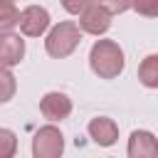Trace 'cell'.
Returning <instances> with one entry per match:
<instances>
[{
    "instance_id": "12",
    "label": "cell",
    "mask_w": 158,
    "mask_h": 158,
    "mask_svg": "<svg viewBox=\"0 0 158 158\" xmlns=\"http://www.w3.org/2000/svg\"><path fill=\"white\" fill-rule=\"evenodd\" d=\"M17 91V81L10 72V67H0V104H7Z\"/></svg>"
},
{
    "instance_id": "4",
    "label": "cell",
    "mask_w": 158,
    "mask_h": 158,
    "mask_svg": "<svg viewBox=\"0 0 158 158\" xmlns=\"http://www.w3.org/2000/svg\"><path fill=\"white\" fill-rule=\"evenodd\" d=\"M79 30L86 32V35H94V37H101L109 32L111 27V12L106 7H101L96 0L91 5H86L81 12H79Z\"/></svg>"
},
{
    "instance_id": "8",
    "label": "cell",
    "mask_w": 158,
    "mask_h": 158,
    "mask_svg": "<svg viewBox=\"0 0 158 158\" xmlns=\"http://www.w3.org/2000/svg\"><path fill=\"white\" fill-rule=\"evenodd\" d=\"M86 131H89L91 141H94L96 146H104V148H109V146H114V143L118 141V126H116V121L109 118V116H96V118H91L89 126H86Z\"/></svg>"
},
{
    "instance_id": "13",
    "label": "cell",
    "mask_w": 158,
    "mask_h": 158,
    "mask_svg": "<svg viewBox=\"0 0 158 158\" xmlns=\"http://www.w3.org/2000/svg\"><path fill=\"white\" fill-rule=\"evenodd\" d=\"M17 151V136L10 128H0V158H12Z\"/></svg>"
},
{
    "instance_id": "10",
    "label": "cell",
    "mask_w": 158,
    "mask_h": 158,
    "mask_svg": "<svg viewBox=\"0 0 158 158\" xmlns=\"http://www.w3.org/2000/svg\"><path fill=\"white\" fill-rule=\"evenodd\" d=\"M138 79L148 89H158V54H148L138 67Z\"/></svg>"
},
{
    "instance_id": "11",
    "label": "cell",
    "mask_w": 158,
    "mask_h": 158,
    "mask_svg": "<svg viewBox=\"0 0 158 158\" xmlns=\"http://www.w3.org/2000/svg\"><path fill=\"white\" fill-rule=\"evenodd\" d=\"M17 17H20V10L15 0H0V32L17 27Z\"/></svg>"
},
{
    "instance_id": "3",
    "label": "cell",
    "mask_w": 158,
    "mask_h": 158,
    "mask_svg": "<svg viewBox=\"0 0 158 158\" xmlns=\"http://www.w3.org/2000/svg\"><path fill=\"white\" fill-rule=\"evenodd\" d=\"M64 153V136L54 123H47L32 136V156L35 158H59Z\"/></svg>"
},
{
    "instance_id": "7",
    "label": "cell",
    "mask_w": 158,
    "mask_h": 158,
    "mask_svg": "<svg viewBox=\"0 0 158 158\" xmlns=\"http://www.w3.org/2000/svg\"><path fill=\"white\" fill-rule=\"evenodd\" d=\"M25 59V40L12 30L0 32V67H17Z\"/></svg>"
},
{
    "instance_id": "14",
    "label": "cell",
    "mask_w": 158,
    "mask_h": 158,
    "mask_svg": "<svg viewBox=\"0 0 158 158\" xmlns=\"http://www.w3.org/2000/svg\"><path fill=\"white\" fill-rule=\"evenodd\" d=\"M131 10H136L143 17H156L158 15V0H133Z\"/></svg>"
},
{
    "instance_id": "5",
    "label": "cell",
    "mask_w": 158,
    "mask_h": 158,
    "mask_svg": "<svg viewBox=\"0 0 158 158\" xmlns=\"http://www.w3.org/2000/svg\"><path fill=\"white\" fill-rule=\"evenodd\" d=\"M49 22H52L49 12L42 5H27L25 10H20V17H17L20 32L25 37H42L49 30Z\"/></svg>"
},
{
    "instance_id": "2",
    "label": "cell",
    "mask_w": 158,
    "mask_h": 158,
    "mask_svg": "<svg viewBox=\"0 0 158 158\" xmlns=\"http://www.w3.org/2000/svg\"><path fill=\"white\" fill-rule=\"evenodd\" d=\"M79 42H81V30H79V25L67 20V22L54 25V27L47 32V37H44V49H47L49 57L64 59V57H69V54L79 47Z\"/></svg>"
},
{
    "instance_id": "15",
    "label": "cell",
    "mask_w": 158,
    "mask_h": 158,
    "mask_svg": "<svg viewBox=\"0 0 158 158\" xmlns=\"http://www.w3.org/2000/svg\"><path fill=\"white\" fill-rule=\"evenodd\" d=\"M101 7H106L111 15H121V12H126V10H131V2L133 0H96Z\"/></svg>"
},
{
    "instance_id": "9",
    "label": "cell",
    "mask_w": 158,
    "mask_h": 158,
    "mask_svg": "<svg viewBox=\"0 0 158 158\" xmlns=\"http://www.w3.org/2000/svg\"><path fill=\"white\" fill-rule=\"evenodd\" d=\"M128 158H153L158 156V143L151 131H133L126 146Z\"/></svg>"
},
{
    "instance_id": "1",
    "label": "cell",
    "mask_w": 158,
    "mask_h": 158,
    "mask_svg": "<svg viewBox=\"0 0 158 158\" xmlns=\"http://www.w3.org/2000/svg\"><path fill=\"white\" fill-rule=\"evenodd\" d=\"M89 67L99 79H116L126 67L123 49L114 40H96L89 49Z\"/></svg>"
},
{
    "instance_id": "6",
    "label": "cell",
    "mask_w": 158,
    "mask_h": 158,
    "mask_svg": "<svg viewBox=\"0 0 158 158\" xmlns=\"http://www.w3.org/2000/svg\"><path fill=\"white\" fill-rule=\"evenodd\" d=\"M40 114L52 123L54 121H64L72 114V99L64 91H47L40 99Z\"/></svg>"
},
{
    "instance_id": "16",
    "label": "cell",
    "mask_w": 158,
    "mask_h": 158,
    "mask_svg": "<svg viewBox=\"0 0 158 158\" xmlns=\"http://www.w3.org/2000/svg\"><path fill=\"white\" fill-rule=\"evenodd\" d=\"M59 2H62V7H64L69 15H79V12H81L86 5H91L94 0H59Z\"/></svg>"
}]
</instances>
